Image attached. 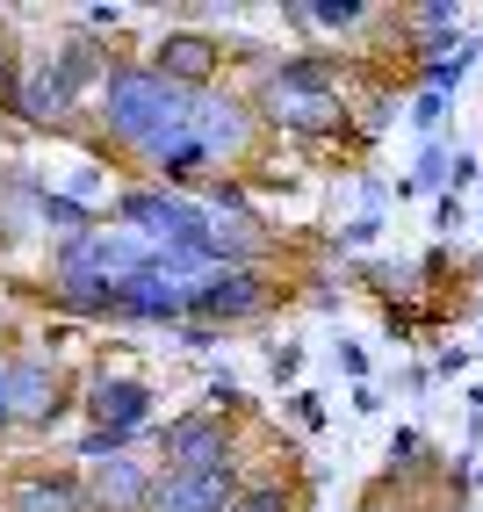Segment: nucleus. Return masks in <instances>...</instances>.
Returning a JSON list of instances; mask_svg holds the SVG:
<instances>
[{
    "mask_svg": "<svg viewBox=\"0 0 483 512\" xmlns=\"http://www.w3.org/2000/svg\"><path fill=\"white\" fill-rule=\"evenodd\" d=\"M303 22H325V29H354L361 22V8H354V0H325V8H296Z\"/></svg>",
    "mask_w": 483,
    "mask_h": 512,
    "instance_id": "nucleus-15",
    "label": "nucleus"
},
{
    "mask_svg": "<svg viewBox=\"0 0 483 512\" xmlns=\"http://www.w3.org/2000/svg\"><path fill=\"white\" fill-rule=\"evenodd\" d=\"M411 116H419V123H426V130H433V123H440V116H447V94H426V101H419V109H411Z\"/></svg>",
    "mask_w": 483,
    "mask_h": 512,
    "instance_id": "nucleus-18",
    "label": "nucleus"
},
{
    "mask_svg": "<svg viewBox=\"0 0 483 512\" xmlns=\"http://www.w3.org/2000/svg\"><path fill=\"white\" fill-rule=\"evenodd\" d=\"M231 512H289V491L282 484H260V491H238Z\"/></svg>",
    "mask_w": 483,
    "mask_h": 512,
    "instance_id": "nucleus-16",
    "label": "nucleus"
},
{
    "mask_svg": "<svg viewBox=\"0 0 483 512\" xmlns=\"http://www.w3.org/2000/svg\"><path fill=\"white\" fill-rule=\"evenodd\" d=\"M8 505H15V512H80L87 498H80L73 484H65V476H22Z\"/></svg>",
    "mask_w": 483,
    "mask_h": 512,
    "instance_id": "nucleus-10",
    "label": "nucleus"
},
{
    "mask_svg": "<svg viewBox=\"0 0 483 512\" xmlns=\"http://www.w3.org/2000/svg\"><path fill=\"white\" fill-rule=\"evenodd\" d=\"M152 73H159L166 87L188 94V87H202V80L217 73V44H210V37H166L159 58H152Z\"/></svg>",
    "mask_w": 483,
    "mask_h": 512,
    "instance_id": "nucleus-7",
    "label": "nucleus"
},
{
    "mask_svg": "<svg viewBox=\"0 0 483 512\" xmlns=\"http://www.w3.org/2000/svg\"><path fill=\"white\" fill-rule=\"evenodd\" d=\"M152 166H159L166 181H195L202 166H210V145H202L195 130H188V138H174V145H159V152H152Z\"/></svg>",
    "mask_w": 483,
    "mask_h": 512,
    "instance_id": "nucleus-13",
    "label": "nucleus"
},
{
    "mask_svg": "<svg viewBox=\"0 0 483 512\" xmlns=\"http://www.w3.org/2000/svg\"><path fill=\"white\" fill-rule=\"evenodd\" d=\"M469 58H476V44L469 37H440V44H426V80H433V94H447L462 73H469Z\"/></svg>",
    "mask_w": 483,
    "mask_h": 512,
    "instance_id": "nucleus-12",
    "label": "nucleus"
},
{
    "mask_svg": "<svg viewBox=\"0 0 483 512\" xmlns=\"http://www.w3.org/2000/svg\"><path fill=\"white\" fill-rule=\"evenodd\" d=\"M0 426H8V361H0Z\"/></svg>",
    "mask_w": 483,
    "mask_h": 512,
    "instance_id": "nucleus-20",
    "label": "nucleus"
},
{
    "mask_svg": "<svg viewBox=\"0 0 483 512\" xmlns=\"http://www.w3.org/2000/svg\"><path fill=\"white\" fill-rule=\"evenodd\" d=\"M447 174H455V159H447V152H426V166H419V188H440Z\"/></svg>",
    "mask_w": 483,
    "mask_h": 512,
    "instance_id": "nucleus-17",
    "label": "nucleus"
},
{
    "mask_svg": "<svg viewBox=\"0 0 483 512\" xmlns=\"http://www.w3.org/2000/svg\"><path fill=\"white\" fill-rule=\"evenodd\" d=\"M339 65L332 58H289L282 73H274V87H267V109H274V123H296V130H325L332 116H339Z\"/></svg>",
    "mask_w": 483,
    "mask_h": 512,
    "instance_id": "nucleus-2",
    "label": "nucleus"
},
{
    "mask_svg": "<svg viewBox=\"0 0 483 512\" xmlns=\"http://www.w3.org/2000/svg\"><path fill=\"white\" fill-rule=\"evenodd\" d=\"M152 412V390L145 383H94V419L101 433H137Z\"/></svg>",
    "mask_w": 483,
    "mask_h": 512,
    "instance_id": "nucleus-8",
    "label": "nucleus"
},
{
    "mask_svg": "<svg viewBox=\"0 0 483 512\" xmlns=\"http://www.w3.org/2000/svg\"><path fill=\"white\" fill-rule=\"evenodd\" d=\"M101 116H109V138L123 145H174L188 138V123H195V101L181 87H166L152 65H130V73H109V94H101Z\"/></svg>",
    "mask_w": 483,
    "mask_h": 512,
    "instance_id": "nucleus-1",
    "label": "nucleus"
},
{
    "mask_svg": "<svg viewBox=\"0 0 483 512\" xmlns=\"http://www.w3.org/2000/svg\"><path fill=\"white\" fill-rule=\"evenodd\" d=\"M224 448H231V440H224V419H210V412L166 426V455H174V469H217V462H231Z\"/></svg>",
    "mask_w": 483,
    "mask_h": 512,
    "instance_id": "nucleus-6",
    "label": "nucleus"
},
{
    "mask_svg": "<svg viewBox=\"0 0 483 512\" xmlns=\"http://www.w3.org/2000/svg\"><path fill=\"white\" fill-rule=\"evenodd\" d=\"M15 101H22V116H37V123H58L65 109H73V80H65V73H37V80H29Z\"/></svg>",
    "mask_w": 483,
    "mask_h": 512,
    "instance_id": "nucleus-11",
    "label": "nucleus"
},
{
    "mask_svg": "<svg viewBox=\"0 0 483 512\" xmlns=\"http://www.w3.org/2000/svg\"><path fill=\"white\" fill-rule=\"evenodd\" d=\"M94 505H109V512H145L152 505V484H145V469L137 462H101V476H94Z\"/></svg>",
    "mask_w": 483,
    "mask_h": 512,
    "instance_id": "nucleus-9",
    "label": "nucleus"
},
{
    "mask_svg": "<svg viewBox=\"0 0 483 512\" xmlns=\"http://www.w3.org/2000/svg\"><path fill=\"white\" fill-rule=\"evenodd\" d=\"M411 22H419V29H455V8H419Z\"/></svg>",
    "mask_w": 483,
    "mask_h": 512,
    "instance_id": "nucleus-19",
    "label": "nucleus"
},
{
    "mask_svg": "<svg viewBox=\"0 0 483 512\" xmlns=\"http://www.w3.org/2000/svg\"><path fill=\"white\" fill-rule=\"evenodd\" d=\"M267 303V282L253 275V267H217V275H202L195 282V296H188V311H202V318H253Z\"/></svg>",
    "mask_w": 483,
    "mask_h": 512,
    "instance_id": "nucleus-4",
    "label": "nucleus"
},
{
    "mask_svg": "<svg viewBox=\"0 0 483 512\" xmlns=\"http://www.w3.org/2000/svg\"><path fill=\"white\" fill-rule=\"evenodd\" d=\"M44 217H51L58 231H73V238H87V231H94V217L80 210V202H65V195H44Z\"/></svg>",
    "mask_w": 483,
    "mask_h": 512,
    "instance_id": "nucleus-14",
    "label": "nucleus"
},
{
    "mask_svg": "<svg viewBox=\"0 0 483 512\" xmlns=\"http://www.w3.org/2000/svg\"><path fill=\"white\" fill-rule=\"evenodd\" d=\"M231 505H238V476L231 462H217V469H174L166 484H152L145 512H231Z\"/></svg>",
    "mask_w": 483,
    "mask_h": 512,
    "instance_id": "nucleus-3",
    "label": "nucleus"
},
{
    "mask_svg": "<svg viewBox=\"0 0 483 512\" xmlns=\"http://www.w3.org/2000/svg\"><path fill=\"white\" fill-rule=\"evenodd\" d=\"M58 412V368L51 361H8V419L51 426Z\"/></svg>",
    "mask_w": 483,
    "mask_h": 512,
    "instance_id": "nucleus-5",
    "label": "nucleus"
}]
</instances>
